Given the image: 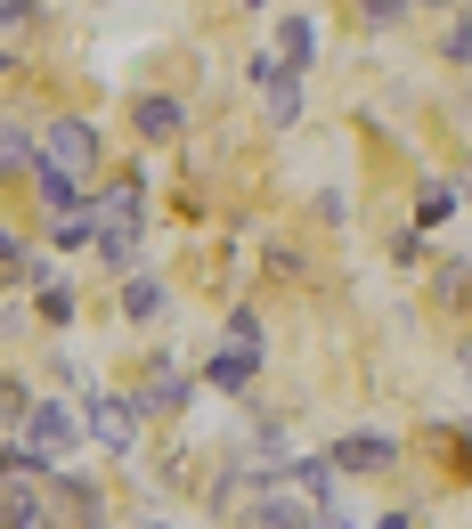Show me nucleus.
Wrapping results in <instances>:
<instances>
[{
    "instance_id": "f257e3e1",
    "label": "nucleus",
    "mask_w": 472,
    "mask_h": 529,
    "mask_svg": "<svg viewBox=\"0 0 472 529\" xmlns=\"http://www.w3.org/2000/svg\"><path fill=\"white\" fill-rule=\"evenodd\" d=\"M9 163H17V139H9V131H0V171H9Z\"/></svg>"
}]
</instances>
